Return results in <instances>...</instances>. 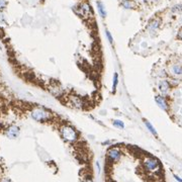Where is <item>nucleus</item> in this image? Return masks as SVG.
I'll use <instances>...</instances> for the list:
<instances>
[{
    "instance_id": "nucleus-10",
    "label": "nucleus",
    "mask_w": 182,
    "mask_h": 182,
    "mask_svg": "<svg viewBox=\"0 0 182 182\" xmlns=\"http://www.w3.org/2000/svg\"><path fill=\"white\" fill-rule=\"evenodd\" d=\"M81 13H83V15H86V14L90 13V7H89L88 4H82L80 6Z\"/></svg>"
},
{
    "instance_id": "nucleus-12",
    "label": "nucleus",
    "mask_w": 182,
    "mask_h": 182,
    "mask_svg": "<svg viewBox=\"0 0 182 182\" xmlns=\"http://www.w3.org/2000/svg\"><path fill=\"white\" fill-rule=\"evenodd\" d=\"M97 6H98V10H99V13H100V15L102 16V17H105V16H106V11H105L103 4L101 3L100 1H98V2H97Z\"/></svg>"
},
{
    "instance_id": "nucleus-7",
    "label": "nucleus",
    "mask_w": 182,
    "mask_h": 182,
    "mask_svg": "<svg viewBox=\"0 0 182 182\" xmlns=\"http://www.w3.org/2000/svg\"><path fill=\"white\" fill-rule=\"evenodd\" d=\"M144 122H145V125H146V127H147L148 129L150 131V133H152V135H154L155 137H157L158 135V133H157V131L155 129V127H153V125H151V122L150 121H148L147 119H144Z\"/></svg>"
},
{
    "instance_id": "nucleus-3",
    "label": "nucleus",
    "mask_w": 182,
    "mask_h": 182,
    "mask_svg": "<svg viewBox=\"0 0 182 182\" xmlns=\"http://www.w3.org/2000/svg\"><path fill=\"white\" fill-rule=\"evenodd\" d=\"M144 167L149 172H156L160 169V163L156 158H146L144 161Z\"/></svg>"
},
{
    "instance_id": "nucleus-9",
    "label": "nucleus",
    "mask_w": 182,
    "mask_h": 182,
    "mask_svg": "<svg viewBox=\"0 0 182 182\" xmlns=\"http://www.w3.org/2000/svg\"><path fill=\"white\" fill-rule=\"evenodd\" d=\"M117 84H118V74L114 73V74H113V81H112V92L113 93L116 90Z\"/></svg>"
},
{
    "instance_id": "nucleus-17",
    "label": "nucleus",
    "mask_w": 182,
    "mask_h": 182,
    "mask_svg": "<svg viewBox=\"0 0 182 182\" xmlns=\"http://www.w3.org/2000/svg\"><path fill=\"white\" fill-rule=\"evenodd\" d=\"M0 182H11V181H10V180H8V179H2Z\"/></svg>"
},
{
    "instance_id": "nucleus-1",
    "label": "nucleus",
    "mask_w": 182,
    "mask_h": 182,
    "mask_svg": "<svg viewBox=\"0 0 182 182\" xmlns=\"http://www.w3.org/2000/svg\"><path fill=\"white\" fill-rule=\"evenodd\" d=\"M60 133L61 137L65 140L66 142L69 143H74L78 140V133L76 131V129H73L70 125H63L60 129Z\"/></svg>"
},
{
    "instance_id": "nucleus-6",
    "label": "nucleus",
    "mask_w": 182,
    "mask_h": 182,
    "mask_svg": "<svg viewBox=\"0 0 182 182\" xmlns=\"http://www.w3.org/2000/svg\"><path fill=\"white\" fill-rule=\"evenodd\" d=\"M169 87H170L169 82H167V81L165 80L161 81V82L159 83V89L162 93H167L168 90H169Z\"/></svg>"
},
{
    "instance_id": "nucleus-11",
    "label": "nucleus",
    "mask_w": 182,
    "mask_h": 182,
    "mask_svg": "<svg viewBox=\"0 0 182 182\" xmlns=\"http://www.w3.org/2000/svg\"><path fill=\"white\" fill-rule=\"evenodd\" d=\"M172 72L175 75H181L182 74V66L180 65H174L172 67Z\"/></svg>"
},
{
    "instance_id": "nucleus-14",
    "label": "nucleus",
    "mask_w": 182,
    "mask_h": 182,
    "mask_svg": "<svg viewBox=\"0 0 182 182\" xmlns=\"http://www.w3.org/2000/svg\"><path fill=\"white\" fill-rule=\"evenodd\" d=\"M122 6L125 8H127V9H129V8H131V6H133V4H131V2L127 1V0H125V1L122 2Z\"/></svg>"
},
{
    "instance_id": "nucleus-2",
    "label": "nucleus",
    "mask_w": 182,
    "mask_h": 182,
    "mask_svg": "<svg viewBox=\"0 0 182 182\" xmlns=\"http://www.w3.org/2000/svg\"><path fill=\"white\" fill-rule=\"evenodd\" d=\"M31 117L36 119V121H40V122H44V121L49 120L51 118V114L44 108H34L31 111Z\"/></svg>"
},
{
    "instance_id": "nucleus-15",
    "label": "nucleus",
    "mask_w": 182,
    "mask_h": 182,
    "mask_svg": "<svg viewBox=\"0 0 182 182\" xmlns=\"http://www.w3.org/2000/svg\"><path fill=\"white\" fill-rule=\"evenodd\" d=\"M105 34H106V36H107V38H108V40H109V42L110 44H112L113 42V38H112V36H111V34H110V32H109V30H105Z\"/></svg>"
},
{
    "instance_id": "nucleus-16",
    "label": "nucleus",
    "mask_w": 182,
    "mask_h": 182,
    "mask_svg": "<svg viewBox=\"0 0 182 182\" xmlns=\"http://www.w3.org/2000/svg\"><path fill=\"white\" fill-rule=\"evenodd\" d=\"M174 178H175L176 180H177L178 182H182V179L181 178L179 177V176H177V175H175V174H174Z\"/></svg>"
},
{
    "instance_id": "nucleus-5",
    "label": "nucleus",
    "mask_w": 182,
    "mask_h": 182,
    "mask_svg": "<svg viewBox=\"0 0 182 182\" xmlns=\"http://www.w3.org/2000/svg\"><path fill=\"white\" fill-rule=\"evenodd\" d=\"M155 101L157 102V104L159 105V107L161 109H163V110H165V111L168 110V104H167V102H166V99L164 98L163 96H161V95H157V96L155 97Z\"/></svg>"
},
{
    "instance_id": "nucleus-19",
    "label": "nucleus",
    "mask_w": 182,
    "mask_h": 182,
    "mask_svg": "<svg viewBox=\"0 0 182 182\" xmlns=\"http://www.w3.org/2000/svg\"><path fill=\"white\" fill-rule=\"evenodd\" d=\"M112 182H115V181H112Z\"/></svg>"
},
{
    "instance_id": "nucleus-18",
    "label": "nucleus",
    "mask_w": 182,
    "mask_h": 182,
    "mask_svg": "<svg viewBox=\"0 0 182 182\" xmlns=\"http://www.w3.org/2000/svg\"><path fill=\"white\" fill-rule=\"evenodd\" d=\"M178 38H181V40H182V31H180V32H179V36H178Z\"/></svg>"
},
{
    "instance_id": "nucleus-4",
    "label": "nucleus",
    "mask_w": 182,
    "mask_h": 182,
    "mask_svg": "<svg viewBox=\"0 0 182 182\" xmlns=\"http://www.w3.org/2000/svg\"><path fill=\"white\" fill-rule=\"evenodd\" d=\"M106 155H107V158H108L111 162H117L119 159H120L121 154H120V152H119L118 149L111 148V149H109L108 151H107Z\"/></svg>"
},
{
    "instance_id": "nucleus-13",
    "label": "nucleus",
    "mask_w": 182,
    "mask_h": 182,
    "mask_svg": "<svg viewBox=\"0 0 182 182\" xmlns=\"http://www.w3.org/2000/svg\"><path fill=\"white\" fill-rule=\"evenodd\" d=\"M113 125H114V127H118V129H125V123H123L121 120H119V119H115V120H113Z\"/></svg>"
},
{
    "instance_id": "nucleus-8",
    "label": "nucleus",
    "mask_w": 182,
    "mask_h": 182,
    "mask_svg": "<svg viewBox=\"0 0 182 182\" xmlns=\"http://www.w3.org/2000/svg\"><path fill=\"white\" fill-rule=\"evenodd\" d=\"M159 24H160V21L159 20H153V21L150 22L149 26H148V28H149V30H156L158 27H159Z\"/></svg>"
}]
</instances>
